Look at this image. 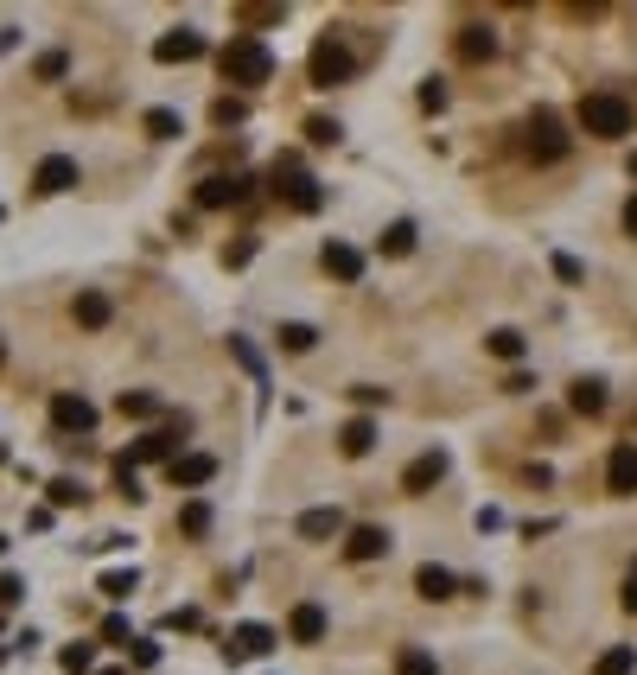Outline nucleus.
Masks as SVG:
<instances>
[{
  "instance_id": "f257e3e1",
  "label": "nucleus",
  "mask_w": 637,
  "mask_h": 675,
  "mask_svg": "<svg viewBox=\"0 0 637 675\" xmlns=\"http://www.w3.org/2000/svg\"><path fill=\"white\" fill-rule=\"evenodd\" d=\"M217 71H223V83H236V90H262L274 77V51L255 39V32H230V45L217 51Z\"/></svg>"
},
{
  "instance_id": "f03ea898",
  "label": "nucleus",
  "mask_w": 637,
  "mask_h": 675,
  "mask_svg": "<svg viewBox=\"0 0 637 675\" xmlns=\"http://www.w3.org/2000/svg\"><path fill=\"white\" fill-rule=\"evenodd\" d=\"M580 128H587L593 141H625L631 134V102L618 90H587L580 96Z\"/></svg>"
},
{
  "instance_id": "7ed1b4c3",
  "label": "nucleus",
  "mask_w": 637,
  "mask_h": 675,
  "mask_svg": "<svg viewBox=\"0 0 637 675\" xmlns=\"http://www.w3.org/2000/svg\"><path fill=\"white\" fill-rule=\"evenodd\" d=\"M306 77H313L319 90H338V83H351V77H357V58H351V45H344L338 32H325V39L313 45V58H306Z\"/></svg>"
},
{
  "instance_id": "20e7f679",
  "label": "nucleus",
  "mask_w": 637,
  "mask_h": 675,
  "mask_svg": "<svg viewBox=\"0 0 637 675\" xmlns=\"http://www.w3.org/2000/svg\"><path fill=\"white\" fill-rule=\"evenodd\" d=\"M274 192H281L287 204H294L300 217L325 211V185H319V179H306V172H300L294 160H274Z\"/></svg>"
},
{
  "instance_id": "39448f33",
  "label": "nucleus",
  "mask_w": 637,
  "mask_h": 675,
  "mask_svg": "<svg viewBox=\"0 0 637 675\" xmlns=\"http://www.w3.org/2000/svg\"><path fill=\"white\" fill-rule=\"evenodd\" d=\"M567 147H574V141H567V128H561L555 109H536V115H529V160H536V166L567 160Z\"/></svg>"
},
{
  "instance_id": "423d86ee",
  "label": "nucleus",
  "mask_w": 637,
  "mask_h": 675,
  "mask_svg": "<svg viewBox=\"0 0 637 675\" xmlns=\"http://www.w3.org/2000/svg\"><path fill=\"white\" fill-rule=\"evenodd\" d=\"M249 172H211V179H198V211H236V204H243L249 198Z\"/></svg>"
},
{
  "instance_id": "0eeeda50",
  "label": "nucleus",
  "mask_w": 637,
  "mask_h": 675,
  "mask_svg": "<svg viewBox=\"0 0 637 675\" xmlns=\"http://www.w3.org/2000/svg\"><path fill=\"white\" fill-rule=\"evenodd\" d=\"M204 51H211V39H204L198 26H179V32H166V39H153V58L160 64H198Z\"/></svg>"
},
{
  "instance_id": "6e6552de",
  "label": "nucleus",
  "mask_w": 637,
  "mask_h": 675,
  "mask_svg": "<svg viewBox=\"0 0 637 675\" xmlns=\"http://www.w3.org/2000/svg\"><path fill=\"white\" fill-rule=\"evenodd\" d=\"M77 179H83V172H77L71 153H45L39 172H32V192H39V198H58V192H71Z\"/></svg>"
},
{
  "instance_id": "1a4fd4ad",
  "label": "nucleus",
  "mask_w": 637,
  "mask_h": 675,
  "mask_svg": "<svg viewBox=\"0 0 637 675\" xmlns=\"http://www.w3.org/2000/svg\"><path fill=\"white\" fill-rule=\"evenodd\" d=\"M51 427H58V434H96V408L64 389V395H51Z\"/></svg>"
},
{
  "instance_id": "9d476101",
  "label": "nucleus",
  "mask_w": 637,
  "mask_h": 675,
  "mask_svg": "<svg viewBox=\"0 0 637 675\" xmlns=\"http://www.w3.org/2000/svg\"><path fill=\"white\" fill-rule=\"evenodd\" d=\"M211 478H217V459H211V453H179V459L166 465V484H172V491H198V484H211Z\"/></svg>"
},
{
  "instance_id": "9b49d317",
  "label": "nucleus",
  "mask_w": 637,
  "mask_h": 675,
  "mask_svg": "<svg viewBox=\"0 0 637 675\" xmlns=\"http://www.w3.org/2000/svg\"><path fill=\"white\" fill-rule=\"evenodd\" d=\"M440 478H446V453H440V446H427V453H415V459H408V472H402V491H408V497H421V491H434Z\"/></svg>"
},
{
  "instance_id": "f8f14e48",
  "label": "nucleus",
  "mask_w": 637,
  "mask_h": 675,
  "mask_svg": "<svg viewBox=\"0 0 637 675\" xmlns=\"http://www.w3.org/2000/svg\"><path fill=\"white\" fill-rule=\"evenodd\" d=\"M389 555V529H376V523H357L351 535H344V561H383Z\"/></svg>"
},
{
  "instance_id": "ddd939ff",
  "label": "nucleus",
  "mask_w": 637,
  "mask_h": 675,
  "mask_svg": "<svg viewBox=\"0 0 637 675\" xmlns=\"http://www.w3.org/2000/svg\"><path fill=\"white\" fill-rule=\"evenodd\" d=\"M606 484H612V497H637V440L612 446V459H606Z\"/></svg>"
},
{
  "instance_id": "4468645a",
  "label": "nucleus",
  "mask_w": 637,
  "mask_h": 675,
  "mask_svg": "<svg viewBox=\"0 0 637 675\" xmlns=\"http://www.w3.org/2000/svg\"><path fill=\"white\" fill-rule=\"evenodd\" d=\"M319 268L332 274V281H364V249H351V242H325Z\"/></svg>"
},
{
  "instance_id": "2eb2a0df",
  "label": "nucleus",
  "mask_w": 637,
  "mask_h": 675,
  "mask_svg": "<svg viewBox=\"0 0 637 675\" xmlns=\"http://www.w3.org/2000/svg\"><path fill=\"white\" fill-rule=\"evenodd\" d=\"M268 650H274V631H268V625H236L230 644H223V656H230V663H249V656H268Z\"/></svg>"
},
{
  "instance_id": "dca6fc26",
  "label": "nucleus",
  "mask_w": 637,
  "mask_h": 675,
  "mask_svg": "<svg viewBox=\"0 0 637 675\" xmlns=\"http://www.w3.org/2000/svg\"><path fill=\"white\" fill-rule=\"evenodd\" d=\"M71 319L83 325V332H102V325L115 319V306H109V293H96V287H83L77 300H71Z\"/></svg>"
},
{
  "instance_id": "f3484780",
  "label": "nucleus",
  "mask_w": 637,
  "mask_h": 675,
  "mask_svg": "<svg viewBox=\"0 0 637 675\" xmlns=\"http://www.w3.org/2000/svg\"><path fill=\"white\" fill-rule=\"evenodd\" d=\"M567 408L587 414V421H599V414H606V383H599V376H574V389H567Z\"/></svg>"
},
{
  "instance_id": "a211bd4d",
  "label": "nucleus",
  "mask_w": 637,
  "mask_h": 675,
  "mask_svg": "<svg viewBox=\"0 0 637 675\" xmlns=\"http://www.w3.org/2000/svg\"><path fill=\"white\" fill-rule=\"evenodd\" d=\"M287 637H294V644H319V637H325V605L300 599L294 618H287Z\"/></svg>"
},
{
  "instance_id": "6ab92c4d",
  "label": "nucleus",
  "mask_w": 637,
  "mask_h": 675,
  "mask_svg": "<svg viewBox=\"0 0 637 675\" xmlns=\"http://www.w3.org/2000/svg\"><path fill=\"white\" fill-rule=\"evenodd\" d=\"M453 51H459L466 64H485V58H497V32H491V26H459Z\"/></svg>"
},
{
  "instance_id": "aec40b11",
  "label": "nucleus",
  "mask_w": 637,
  "mask_h": 675,
  "mask_svg": "<svg viewBox=\"0 0 637 675\" xmlns=\"http://www.w3.org/2000/svg\"><path fill=\"white\" fill-rule=\"evenodd\" d=\"M370 446H376V421H370V414H357V421L338 427V453H344V459H364Z\"/></svg>"
},
{
  "instance_id": "412c9836",
  "label": "nucleus",
  "mask_w": 637,
  "mask_h": 675,
  "mask_svg": "<svg viewBox=\"0 0 637 675\" xmlns=\"http://www.w3.org/2000/svg\"><path fill=\"white\" fill-rule=\"evenodd\" d=\"M294 529L306 535V542H332V535H344V510H306Z\"/></svg>"
},
{
  "instance_id": "4be33fe9",
  "label": "nucleus",
  "mask_w": 637,
  "mask_h": 675,
  "mask_svg": "<svg viewBox=\"0 0 637 675\" xmlns=\"http://www.w3.org/2000/svg\"><path fill=\"white\" fill-rule=\"evenodd\" d=\"M415 593H421V599H434V605H440V599H453V593H459V580H453V574H446V567H434V561H427V567H421V574H415Z\"/></svg>"
},
{
  "instance_id": "5701e85b",
  "label": "nucleus",
  "mask_w": 637,
  "mask_h": 675,
  "mask_svg": "<svg viewBox=\"0 0 637 675\" xmlns=\"http://www.w3.org/2000/svg\"><path fill=\"white\" fill-rule=\"evenodd\" d=\"M415 236H421V230L402 217V223H389V230L376 236V249H383V255H415Z\"/></svg>"
},
{
  "instance_id": "b1692460",
  "label": "nucleus",
  "mask_w": 637,
  "mask_h": 675,
  "mask_svg": "<svg viewBox=\"0 0 637 675\" xmlns=\"http://www.w3.org/2000/svg\"><path fill=\"white\" fill-rule=\"evenodd\" d=\"M141 128H147V141H179L185 121L172 115V109H147V115H141Z\"/></svg>"
},
{
  "instance_id": "393cba45",
  "label": "nucleus",
  "mask_w": 637,
  "mask_h": 675,
  "mask_svg": "<svg viewBox=\"0 0 637 675\" xmlns=\"http://www.w3.org/2000/svg\"><path fill=\"white\" fill-rule=\"evenodd\" d=\"M593 675H637V644H612V650L593 663Z\"/></svg>"
},
{
  "instance_id": "a878e982",
  "label": "nucleus",
  "mask_w": 637,
  "mask_h": 675,
  "mask_svg": "<svg viewBox=\"0 0 637 675\" xmlns=\"http://www.w3.org/2000/svg\"><path fill=\"white\" fill-rule=\"evenodd\" d=\"M179 535H192V542L211 535V504H204V497H192V504L179 510Z\"/></svg>"
},
{
  "instance_id": "bb28decb",
  "label": "nucleus",
  "mask_w": 637,
  "mask_h": 675,
  "mask_svg": "<svg viewBox=\"0 0 637 675\" xmlns=\"http://www.w3.org/2000/svg\"><path fill=\"white\" fill-rule=\"evenodd\" d=\"M395 675H440V663L421 644H402V650H395Z\"/></svg>"
},
{
  "instance_id": "cd10ccee",
  "label": "nucleus",
  "mask_w": 637,
  "mask_h": 675,
  "mask_svg": "<svg viewBox=\"0 0 637 675\" xmlns=\"http://www.w3.org/2000/svg\"><path fill=\"white\" fill-rule=\"evenodd\" d=\"M128 414V421H153V414H160V395H147V389H122V402H115Z\"/></svg>"
},
{
  "instance_id": "c85d7f7f",
  "label": "nucleus",
  "mask_w": 637,
  "mask_h": 675,
  "mask_svg": "<svg viewBox=\"0 0 637 675\" xmlns=\"http://www.w3.org/2000/svg\"><path fill=\"white\" fill-rule=\"evenodd\" d=\"M45 491H51V510H83V497H90L77 478H51Z\"/></svg>"
},
{
  "instance_id": "c756f323",
  "label": "nucleus",
  "mask_w": 637,
  "mask_h": 675,
  "mask_svg": "<svg viewBox=\"0 0 637 675\" xmlns=\"http://www.w3.org/2000/svg\"><path fill=\"white\" fill-rule=\"evenodd\" d=\"M211 121H217V128H243V121H249V102H243V96H217V102H211Z\"/></svg>"
},
{
  "instance_id": "7c9ffc66",
  "label": "nucleus",
  "mask_w": 637,
  "mask_h": 675,
  "mask_svg": "<svg viewBox=\"0 0 637 675\" xmlns=\"http://www.w3.org/2000/svg\"><path fill=\"white\" fill-rule=\"evenodd\" d=\"M313 344H319V332H313L306 319H287V325H281V351L300 357V351H313Z\"/></svg>"
},
{
  "instance_id": "2f4dec72",
  "label": "nucleus",
  "mask_w": 637,
  "mask_h": 675,
  "mask_svg": "<svg viewBox=\"0 0 637 675\" xmlns=\"http://www.w3.org/2000/svg\"><path fill=\"white\" fill-rule=\"evenodd\" d=\"M58 663H64V675H90L96 669V644H64Z\"/></svg>"
},
{
  "instance_id": "473e14b6",
  "label": "nucleus",
  "mask_w": 637,
  "mask_h": 675,
  "mask_svg": "<svg viewBox=\"0 0 637 675\" xmlns=\"http://www.w3.org/2000/svg\"><path fill=\"white\" fill-rule=\"evenodd\" d=\"M491 357L516 363V357H523V332H510V325H497V332H491Z\"/></svg>"
},
{
  "instance_id": "72a5a7b5",
  "label": "nucleus",
  "mask_w": 637,
  "mask_h": 675,
  "mask_svg": "<svg viewBox=\"0 0 637 675\" xmlns=\"http://www.w3.org/2000/svg\"><path fill=\"white\" fill-rule=\"evenodd\" d=\"M115 491H122L128 504H141V497H147V491H141V472H134L128 459H115Z\"/></svg>"
},
{
  "instance_id": "f704fd0d",
  "label": "nucleus",
  "mask_w": 637,
  "mask_h": 675,
  "mask_svg": "<svg viewBox=\"0 0 637 675\" xmlns=\"http://www.w3.org/2000/svg\"><path fill=\"white\" fill-rule=\"evenodd\" d=\"M134 586H141V574H134V567H115V574H102V593H109V599H128Z\"/></svg>"
},
{
  "instance_id": "c9c22d12",
  "label": "nucleus",
  "mask_w": 637,
  "mask_h": 675,
  "mask_svg": "<svg viewBox=\"0 0 637 675\" xmlns=\"http://www.w3.org/2000/svg\"><path fill=\"white\" fill-rule=\"evenodd\" d=\"M287 7H236V26H281Z\"/></svg>"
},
{
  "instance_id": "e433bc0d",
  "label": "nucleus",
  "mask_w": 637,
  "mask_h": 675,
  "mask_svg": "<svg viewBox=\"0 0 637 675\" xmlns=\"http://www.w3.org/2000/svg\"><path fill=\"white\" fill-rule=\"evenodd\" d=\"M64 71H71V58H64V51H45V58L32 64V77H39V83H58Z\"/></svg>"
},
{
  "instance_id": "4c0bfd02",
  "label": "nucleus",
  "mask_w": 637,
  "mask_h": 675,
  "mask_svg": "<svg viewBox=\"0 0 637 675\" xmlns=\"http://www.w3.org/2000/svg\"><path fill=\"white\" fill-rule=\"evenodd\" d=\"M338 121H325V115H313V121H306V141H313V147H338Z\"/></svg>"
},
{
  "instance_id": "58836bf2",
  "label": "nucleus",
  "mask_w": 637,
  "mask_h": 675,
  "mask_svg": "<svg viewBox=\"0 0 637 675\" xmlns=\"http://www.w3.org/2000/svg\"><path fill=\"white\" fill-rule=\"evenodd\" d=\"M421 109H434V115L446 109V83H440V77H427V83H421Z\"/></svg>"
},
{
  "instance_id": "ea45409f",
  "label": "nucleus",
  "mask_w": 637,
  "mask_h": 675,
  "mask_svg": "<svg viewBox=\"0 0 637 675\" xmlns=\"http://www.w3.org/2000/svg\"><path fill=\"white\" fill-rule=\"evenodd\" d=\"M102 644H134V637H128V618H102Z\"/></svg>"
},
{
  "instance_id": "a19ab883",
  "label": "nucleus",
  "mask_w": 637,
  "mask_h": 675,
  "mask_svg": "<svg viewBox=\"0 0 637 675\" xmlns=\"http://www.w3.org/2000/svg\"><path fill=\"white\" fill-rule=\"evenodd\" d=\"M230 351H236V363H243V370L255 376V383H262V357H255V351H249V344H243V338H230Z\"/></svg>"
},
{
  "instance_id": "79ce46f5",
  "label": "nucleus",
  "mask_w": 637,
  "mask_h": 675,
  "mask_svg": "<svg viewBox=\"0 0 637 675\" xmlns=\"http://www.w3.org/2000/svg\"><path fill=\"white\" fill-rule=\"evenodd\" d=\"M26 599V580L20 574H0V605H20Z\"/></svg>"
},
{
  "instance_id": "37998d69",
  "label": "nucleus",
  "mask_w": 637,
  "mask_h": 675,
  "mask_svg": "<svg viewBox=\"0 0 637 675\" xmlns=\"http://www.w3.org/2000/svg\"><path fill=\"white\" fill-rule=\"evenodd\" d=\"M351 395H357V408H383L389 402V389H376V383H357Z\"/></svg>"
},
{
  "instance_id": "c03bdc74",
  "label": "nucleus",
  "mask_w": 637,
  "mask_h": 675,
  "mask_svg": "<svg viewBox=\"0 0 637 675\" xmlns=\"http://www.w3.org/2000/svg\"><path fill=\"white\" fill-rule=\"evenodd\" d=\"M555 274H561L567 287H574V281H580V262H574V255H555Z\"/></svg>"
},
{
  "instance_id": "a18cd8bd",
  "label": "nucleus",
  "mask_w": 637,
  "mask_h": 675,
  "mask_svg": "<svg viewBox=\"0 0 637 675\" xmlns=\"http://www.w3.org/2000/svg\"><path fill=\"white\" fill-rule=\"evenodd\" d=\"M625 230H631V236H637V192H631V198H625Z\"/></svg>"
},
{
  "instance_id": "49530a36",
  "label": "nucleus",
  "mask_w": 637,
  "mask_h": 675,
  "mask_svg": "<svg viewBox=\"0 0 637 675\" xmlns=\"http://www.w3.org/2000/svg\"><path fill=\"white\" fill-rule=\"evenodd\" d=\"M625 612H637V574L625 580Z\"/></svg>"
},
{
  "instance_id": "de8ad7c7",
  "label": "nucleus",
  "mask_w": 637,
  "mask_h": 675,
  "mask_svg": "<svg viewBox=\"0 0 637 675\" xmlns=\"http://www.w3.org/2000/svg\"><path fill=\"white\" fill-rule=\"evenodd\" d=\"M631 179H637V153H631Z\"/></svg>"
},
{
  "instance_id": "09e8293b",
  "label": "nucleus",
  "mask_w": 637,
  "mask_h": 675,
  "mask_svg": "<svg viewBox=\"0 0 637 675\" xmlns=\"http://www.w3.org/2000/svg\"><path fill=\"white\" fill-rule=\"evenodd\" d=\"M0 363H7V344H0Z\"/></svg>"
},
{
  "instance_id": "8fccbe9b",
  "label": "nucleus",
  "mask_w": 637,
  "mask_h": 675,
  "mask_svg": "<svg viewBox=\"0 0 637 675\" xmlns=\"http://www.w3.org/2000/svg\"><path fill=\"white\" fill-rule=\"evenodd\" d=\"M0 223H7V211H0Z\"/></svg>"
},
{
  "instance_id": "3c124183",
  "label": "nucleus",
  "mask_w": 637,
  "mask_h": 675,
  "mask_svg": "<svg viewBox=\"0 0 637 675\" xmlns=\"http://www.w3.org/2000/svg\"><path fill=\"white\" fill-rule=\"evenodd\" d=\"M0 548H7V542H0Z\"/></svg>"
}]
</instances>
